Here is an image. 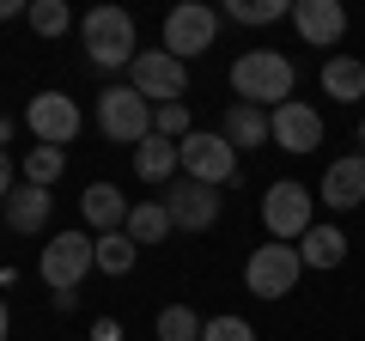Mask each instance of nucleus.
Returning <instances> with one entry per match:
<instances>
[{"instance_id":"34","label":"nucleus","mask_w":365,"mask_h":341,"mask_svg":"<svg viewBox=\"0 0 365 341\" xmlns=\"http://www.w3.org/2000/svg\"><path fill=\"white\" fill-rule=\"evenodd\" d=\"M359 146H365V116H359Z\"/></svg>"},{"instance_id":"32","label":"nucleus","mask_w":365,"mask_h":341,"mask_svg":"<svg viewBox=\"0 0 365 341\" xmlns=\"http://www.w3.org/2000/svg\"><path fill=\"white\" fill-rule=\"evenodd\" d=\"M6 323H13V317H6V299H0V341H6Z\"/></svg>"},{"instance_id":"25","label":"nucleus","mask_w":365,"mask_h":341,"mask_svg":"<svg viewBox=\"0 0 365 341\" xmlns=\"http://www.w3.org/2000/svg\"><path fill=\"white\" fill-rule=\"evenodd\" d=\"M158 341H201V317L189 305H165L158 311Z\"/></svg>"},{"instance_id":"13","label":"nucleus","mask_w":365,"mask_h":341,"mask_svg":"<svg viewBox=\"0 0 365 341\" xmlns=\"http://www.w3.org/2000/svg\"><path fill=\"white\" fill-rule=\"evenodd\" d=\"M292 25L311 49H335L347 37V6L341 0H292Z\"/></svg>"},{"instance_id":"9","label":"nucleus","mask_w":365,"mask_h":341,"mask_svg":"<svg viewBox=\"0 0 365 341\" xmlns=\"http://www.w3.org/2000/svg\"><path fill=\"white\" fill-rule=\"evenodd\" d=\"M128 86L146 98V104H182V92H189V61H177V55H165V49H140L134 55V67H128Z\"/></svg>"},{"instance_id":"30","label":"nucleus","mask_w":365,"mask_h":341,"mask_svg":"<svg viewBox=\"0 0 365 341\" xmlns=\"http://www.w3.org/2000/svg\"><path fill=\"white\" fill-rule=\"evenodd\" d=\"M13 195V165H6V146H0V201Z\"/></svg>"},{"instance_id":"2","label":"nucleus","mask_w":365,"mask_h":341,"mask_svg":"<svg viewBox=\"0 0 365 341\" xmlns=\"http://www.w3.org/2000/svg\"><path fill=\"white\" fill-rule=\"evenodd\" d=\"M79 37H86V55L98 67H134V19L122 13V6H91L86 19H79Z\"/></svg>"},{"instance_id":"14","label":"nucleus","mask_w":365,"mask_h":341,"mask_svg":"<svg viewBox=\"0 0 365 341\" xmlns=\"http://www.w3.org/2000/svg\"><path fill=\"white\" fill-rule=\"evenodd\" d=\"M317 195H323L335 213L359 208V201H365V153H347V158H335V165L323 170V189H317Z\"/></svg>"},{"instance_id":"26","label":"nucleus","mask_w":365,"mask_h":341,"mask_svg":"<svg viewBox=\"0 0 365 341\" xmlns=\"http://www.w3.org/2000/svg\"><path fill=\"white\" fill-rule=\"evenodd\" d=\"M225 13L237 19V25H274V19H292L287 0H232Z\"/></svg>"},{"instance_id":"5","label":"nucleus","mask_w":365,"mask_h":341,"mask_svg":"<svg viewBox=\"0 0 365 341\" xmlns=\"http://www.w3.org/2000/svg\"><path fill=\"white\" fill-rule=\"evenodd\" d=\"M299 275H304L299 244H256V256L244 263V287L256 292V299H287V292L299 287Z\"/></svg>"},{"instance_id":"31","label":"nucleus","mask_w":365,"mask_h":341,"mask_svg":"<svg viewBox=\"0 0 365 341\" xmlns=\"http://www.w3.org/2000/svg\"><path fill=\"white\" fill-rule=\"evenodd\" d=\"M19 13H31L25 0H0V19H19Z\"/></svg>"},{"instance_id":"18","label":"nucleus","mask_w":365,"mask_h":341,"mask_svg":"<svg viewBox=\"0 0 365 341\" xmlns=\"http://www.w3.org/2000/svg\"><path fill=\"white\" fill-rule=\"evenodd\" d=\"M299 256H304V268H341L347 263V232L341 225H311V232L299 238Z\"/></svg>"},{"instance_id":"8","label":"nucleus","mask_w":365,"mask_h":341,"mask_svg":"<svg viewBox=\"0 0 365 341\" xmlns=\"http://www.w3.org/2000/svg\"><path fill=\"white\" fill-rule=\"evenodd\" d=\"M311 189L304 183H292V177H280V183H268V195H262V225L274 232V244H292V238H304L311 232Z\"/></svg>"},{"instance_id":"7","label":"nucleus","mask_w":365,"mask_h":341,"mask_svg":"<svg viewBox=\"0 0 365 341\" xmlns=\"http://www.w3.org/2000/svg\"><path fill=\"white\" fill-rule=\"evenodd\" d=\"M213 37H220V13H213L207 0H182L165 13V55L189 61V55H207Z\"/></svg>"},{"instance_id":"29","label":"nucleus","mask_w":365,"mask_h":341,"mask_svg":"<svg viewBox=\"0 0 365 341\" xmlns=\"http://www.w3.org/2000/svg\"><path fill=\"white\" fill-rule=\"evenodd\" d=\"M86 341H122V323L116 317H98V323H91V335Z\"/></svg>"},{"instance_id":"16","label":"nucleus","mask_w":365,"mask_h":341,"mask_svg":"<svg viewBox=\"0 0 365 341\" xmlns=\"http://www.w3.org/2000/svg\"><path fill=\"white\" fill-rule=\"evenodd\" d=\"M177 170H182L177 141H165V134H146V141L134 146V177H140V183H177Z\"/></svg>"},{"instance_id":"4","label":"nucleus","mask_w":365,"mask_h":341,"mask_svg":"<svg viewBox=\"0 0 365 341\" xmlns=\"http://www.w3.org/2000/svg\"><path fill=\"white\" fill-rule=\"evenodd\" d=\"M182 153V177H189V183H207V189H220V183H237V146L225 141L220 128H195L189 134V141L177 146Z\"/></svg>"},{"instance_id":"11","label":"nucleus","mask_w":365,"mask_h":341,"mask_svg":"<svg viewBox=\"0 0 365 341\" xmlns=\"http://www.w3.org/2000/svg\"><path fill=\"white\" fill-rule=\"evenodd\" d=\"M268 122H274V146L280 153H317L323 146V116L304 98H287L280 110H268Z\"/></svg>"},{"instance_id":"1","label":"nucleus","mask_w":365,"mask_h":341,"mask_svg":"<svg viewBox=\"0 0 365 341\" xmlns=\"http://www.w3.org/2000/svg\"><path fill=\"white\" fill-rule=\"evenodd\" d=\"M232 92H237V104L280 110L292 98V61L280 49H244L232 61Z\"/></svg>"},{"instance_id":"12","label":"nucleus","mask_w":365,"mask_h":341,"mask_svg":"<svg viewBox=\"0 0 365 341\" xmlns=\"http://www.w3.org/2000/svg\"><path fill=\"white\" fill-rule=\"evenodd\" d=\"M165 213L177 232H207L213 220H220V195H213L207 183H189V177H177V183L165 189Z\"/></svg>"},{"instance_id":"10","label":"nucleus","mask_w":365,"mask_h":341,"mask_svg":"<svg viewBox=\"0 0 365 341\" xmlns=\"http://www.w3.org/2000/svg\"><path fill=\"white\" fill-rule=\"evenodd\" d=\"M79 122H86V116H79V104L67 92H37V98H31V110H25V128L37 134L43 146H67L79 134Z\"/></svg>"},{"instance_id":"21","label":"nucleus","mask_w":365,"mask_h":341,"mask_svg":"<svg viewBox=\"0 0 365 341\" xmlns=\"http://www.w3.org/2000/svg\"><path fill=\"white\" fill-rule=\"evenodd\" d=\"M122 232H128L134 244H165L177 225H170L165 201H134V208H128V225H122Z\"/></svg>"},{"instance_id":"19","label":"nucleus","mask_w":365,"mask_h":341,"mask_svg":"<svg viewBox=\"0 0 365 341\" xmlns=\"http://www.w3.org/2000/svg\"><path fill=\"white\" fill-rule=\"evenodd\" d=\"M220 134L244 153V146L274 141V122H268V110H256V104H232V110H225V122H220Z\"/></svg>"},{"instance_id":"6","label":"nucleus","mask_w":365,"mask_h":341,"mask_svg":"<svg viewBox=\"0 0 365 341\" xmlns=\"http://www.w3.org/2000/svg\"><path fill=\"white\" fill-rule=\"evenodd\" d=\"M153 116L158 110L146 104L134 86H110L104 98H98V128H104V141H122V146H140L146 134H153Z\"/></svg>"},{"instance_id":"27","label":"nucleus","mask_w":365,"mask_h":341,"mask_svg":"<svg viewBox=\"0 0 365 341\" xmlns=\"http://www.w3.org/2000/svg\"><path fill=\"white\" fill-rule=\"evenodd\" d=\"M153 134H165V141H189V134H195V128H189V104H158V116H153Z\"/></svg>"},{"instance_id":"23","label":"nucleus","mask_w":365,"mask_h":341,"mask_svg":"<svg viewBox=\"0 0 365 341\" xmlns=\"http://www.w3.org/2000/svg\"><path fill=\"white\" fill-rule=\"evenodd\" d=\"M61 170H67V146H31V153H25V183L49 189Z\"/></svg>"},{"instance_id":"15","label":"nucleus","mask_w":365,"mask_h":341,"mask_svg":"<svg viewBox=\"0 0 365 341\" xmlns=\"http://www.w3.org/2000/svg\"><path fill=\"white\" fill-rule=\"evenodd\" d=\"M128 208H134V201L122 195L116 183H91L86 195H79V213H86V225H91L98 238H104V232H122V225H128Z\"/></svg>"},{"instance_id":"24","label":"nucleus","mask_w":365,"mask_h":341,"mask_svg":"<svg viewBox=\"0 0 365 341\" xmlns=\"http://www.w3.org/2000/svg\"><path fill=\"white\" fill-rule=\"evenodd\" d=\"M31 31L37 37H67L73 31V13H67V0H31Z\"/></svg>"},{"instance_id":"20","label":"nucleus","mask_w":365,"mask_h":341,"mask_svg":"<svg viewBox=\"0 0 365 341\" xmlns=\"http://www.w3.org/2000/svg\"><path fill=\"white\" fill-rule=\"evenodd\" d=\"M323 92L341 98V104L365 98V61H353V55H329V61H323Z\"/></svg>"},{"instance_id":"28","label":"nucleus","mask_w":365,"mask_h":341,"mask_svg":"<svg viewBox=\"0 0 365 341\" xmlns=\"http://www.w3.org/2000/svg\"><path fill=\"white\" fill-rule=\"evenodd\" d=\"M201 341H256V329L225 311V317H207V323H201Z\"/></svg>"},{"instance_id":"3","label":"nucleus","mask_w":365,"mask_h":341,"mask_svg":"<svg viewBox=\"0 0 365 341\" xmlns=\"http://www.w3.org/2000/svg\"><path fill=\"white\" fill-rule=\"evenodd\" d=\"M91 268H98V238L61 232V238H49V244H43L37 275L49 280V299H55V292H79V280H86Z\"/></svg>"},{"instance_id":"22","label":"nucleus","mask_w":365,"mask_h":341,"mask_svg":"<svg viewBox=\"0 0 365 341\" xmlns=\"http://www.w3.org/2000/svg\"><path fill=\"white\" fill-rule=\"evenodd\" d=\"M134 263H140V244H134L128 232H104L98 238V268H104V275H128Z\"/></svg>"},{"instance_id":"33","label":"nucleus","mask_w":365,"mask_h":341,"mask_svg":"<svg viewBox=\"0 0 365 341\" xmlns=\"http://www.w3.org/2000/svg\"><path fill=\"white\" fill-rule=\"evenodd\" d=\"M6 134H13V122H6V116H0V141H6Z\"/></svg>"},{"instance_id":"17","label":"nucleus","mask_w":365,"mask_h":341,"mask_svg":"<svg viewBox=\"0 0 365 341\" xmlns=\"http://www.w3.org/2000/svg\"><path fill=\"white\" fill-rule=\"evenodd\" d=\"M49 208H55V195H49V189L19 183L13 195H6V225H13V232H25V238H37L43 225H49Z\"/></svg>"}]
</instances>
